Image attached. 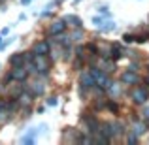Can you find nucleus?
<instances>
[{
	"label": "nucleus",
	"mask_w": 149,
	"mask_h": 145,
	"mask_svg": "<svg viewBox=\"0 0 149 145\" xmlns=\"http://www.w3.org/2000/svg\"><path fill=\"white\" fill-rule=\"evenodd\" d=\"M79 83H81V87H83V89H91V87H95V85H96V77L93 76L91 72H89V74H83Z\"/></svg>",
	"instance_id": "2"
},
{
	"label": "nucleus",
	"mask_w": 149,
	"mask_h": 145,
	"mask_svg": "<svg viewBox=\"0 0 149 145\" xmlns=\"http://www.w3.org/2000/svg\"><path fill=\"white\" fill-rule=\"evenodd\" d=\"M142 132H146L143 130V124H138V126L134 124V134H142Z\"/></svg>",
	"instance_id": "14"
},
{
	"label": "nucleus",
	"mask_w": 149,
	"mask_h": 145,
	"mask_svg": "<svg viewBox=\"0 0 149 145\" xmlns=\"http://www.w3.org/2000/svg\"><path fill=\"white\" fill-rule=\"evenodd\" d=\"M26 60V57H25V53H15V55H11V58H10V64L13 66H23V62Z\"/></svg>",
	"instance_id": "6"
},
{
	"label": "nucleus",
	"mask_w": 149,
	"mask_h": 145,
	"mask_svg": "<svg viewBox=\"0 0 149 145\" xmlns=\"http://www.w3.org/2000/svg\"><path fill=\"white\" fill-rule=\"evenodd\" d=\"M42 92V83H34V94H40Z\"/></svg>",
	"instance_id": "15"
},
{
	"label": "nucleus",
	"mask_w": 149,
	"mask_h": 145,
	"mask_svg": "<svg viewBox=\"0 0 149 145\" xmlns=\"http://www.w3.org/2000/svg\"><path fill=\"white\" fill-rule=\"evenodd\" d=\"M143 117H146V121H149V108L143 109Z\"/></svg>",
	"instance_id": "17"
},
{
	"label": "nucleus",
	"mask_w": 149,
	"mask_h": 145,
	"mask_svg": "<svg viewBox=\"0 0 149 145\" xmlns=\"http://www.w3.org/2000/svg\"><path fill=\"white\" fill-rule=\"evenodd\" d=\"M111 57H113V60H119V58L123 57V49H121V45H117V44L111 45Z\"/></svg>",
	"instance_id": "8"
},
{
	"label": "nucleus",
	"mask_w": 149,
	"mask_h": 145,
	"mask_svg": "<svg viewBox=\"0 0 149 145\" xmlns=\"http://www.w3.org/2000/svg\"><path fill=\"white\" fill-rule=\"evenodd\" d=\"M0 42H2V36H0Z\"/></svg>",
	"instance_id": "20"
},
{
	"label": "nucleus",
	"mask_w": 149,
	"mask_h": 145,
	"mask_svg": "<svg viewBox=\"0 0 149 145\" xmlns=\"http://www.w3.org/2000/svg\"><path fill=\"white\" fill-rule=\"evenodd\" d=\"M32 53L34 55H47L49 53V44H47V42H38V44L34 45Z\"/></svg>",
	"instance_id": "5"
},
{
	"label": "nucleus",
	"mask_w": 149,
	"mask_h": 145,
	"mask_svg": "<svg viewBox=\"0 0 149 145\" xmlns=\"http://www.w3.org/2000/svg\"><path fill=\"white\" fill-rule=\"evenodd\" d=\"M29 74L30 72H29V70H25L23 66H15V70L11 72V77H13V79H17V81H25Z\"/></svg>",
	"instance_id": "3"
},
{
	"label": "nucleus",
	"mask_w": 149,
	"mask_h": 145,
	"mask_svg": "<svg viewBox=\"0 0 149 145\" xmlns=\"http://www.w3.org/2000/svg\"><path fill=\"white\" fill-rule=\"evenodd\" d=\"M113 28H115V23H113V21H108V23H104V25L100 26L102 32H111Z\"/></svg>",
	"instance_id": "9"
},
{
	"label": "nucleus",
	"mask_w": 149,
	"mask_h": 145,
	"mask_svg": "<svg viewBox=\"0 0 149 145\" xmlns=\"http://www.w3.org/2000/svg\"><path fill=\"white\" fill-rule=\"evenodd\" d=\"M125 42H127V44H132V42H136V36L134 34H125Z\"/></svg>",
	"instance_id": "13"
},
{
	"label": "nucleus",
	"mask_w": 149,
	"mask_h": 145,
	"mask_svg": "<svg viewBox=\"0 0 149 145\" xmlns=\"http://www.w3.org/2000/svg\"><path fill=\"white\" fill-rule=\"evenodd\" d=\"M108 108L111 109L113 113H117V111H119V108H117V104H115V102H113V100H109V102H108Z\"/></svg>",
	"instance_id": "12"
},
{
	"label": "nucleus",
	"mask_w": 149,
	"mask_h": 145,
	"mask_svg": "<svg viewBox=\"0 0 149 145\" xmlns=\"http://www.w3.org/2000/svg\"><path fill=\"white\" fill-rule=\"evenodd\" d=\"M149 40V32H143V34H140V36H136V42H140V44H143V42H147Z\"/></svg>",
	"instance_id": "11"
},
{
	"label": "nucleus",
	"mask_w": 149,
	"mask_h": 145,
	"mask_svg": "<svg viewBox=\"0 0 149 145\" xmlns=\"http://www.w3.org/2000/svg\"><path fill=\"white\" fill-rule=\"evenodd\" d=\"M74 2H76V4H77V2H79V0H74Z\"/></svg>",
	"instance_id": "19"
},
{
	"label": "nucleus",
	"mask_w": 149,
	"mask_h": 145,
	"mask_svg": "<svg viewBox=\"0 0 149 145\" xmlns=\"http://www.w3.org/2000/svg\"><path fill=\"white\" fill-rule=\"evenodd\" d=\"M21 2H23V4H29V2H32V0H21Z\"/></svg>",
	"instance_id": "18"
},
{
	"label": "nucleus",
	"mask_w": 149,
	"mask_h": 145,
	"mask_svg": "<svg viewBox=\"0 0 149 145\" xmlns=\"http://www.w3.org/2000/svg\"><path fill=\"white\" fill-rule=\"evenodd\" d=\"M55 104H57V98H49L47 100V105H55Z\"/></svg>",
	"instance_id": "16"
},
{
	"label": "nucleus",
	"mask_w": 149,
	"mask_h": 145,
	"mask_svg": "<svg viewBox=\"0 0 149 145\" xmlns=\"http://www.w3.org/2000/svg\"><path fill=\"white\" fill-rule=\"evenodd\" d=\"M66 21L74 23V26H77V28H81V19L76 17V15H70V17H66Z\"/></svg>",
	"instance_id": "10"
},
{
	"label": "nucleus",
	"mask_w": 149,
	"mask_h": 145,
	"mask_svg": "<svg viewBox=\"0 0 149 145\" xmlns=\"http://www.w3.org/2000/svg\"><path fill=\"white\" fill-rule=\"evenodd\" d=\"M132 98H134V102L136 104H143V102L149 98V92H147V89L146 87H138L134 92H132Z\"/></svg>",
	"instance_id": "1"
},
{
	"label": "nucleus",
	"mask_w": 149,
	"mask_h": 145,
	"mask_svg": "<svg viewBox=\"0 0 149 145\" xmlns=\"http://www.w3.org/2000/svg\"><path fill=\"white\" fill-rule=\"evenodd\" d=\"M64 28H66L64 21H55L53 25L49 26V34H51V36H58V34L64 32Z\"/></svg>",
	"instance_id": "4"
},
{
	"label": "nucleus",
	"mask_w": 149,
	"mask_h": 145,
	"mask_svg": "<svg viewBox=\"0 0 149 145\" xmlns=\"http://www.w3.org/2000/svg\"><path fill=\"white\" fill-rule=\"evenodd\" d=\"M121 79H123L125 83H136V81H138V76H136L134 72H125L123 76H121Z\"/></svg>",
	"instance_id": "7"
}]
</instances>
